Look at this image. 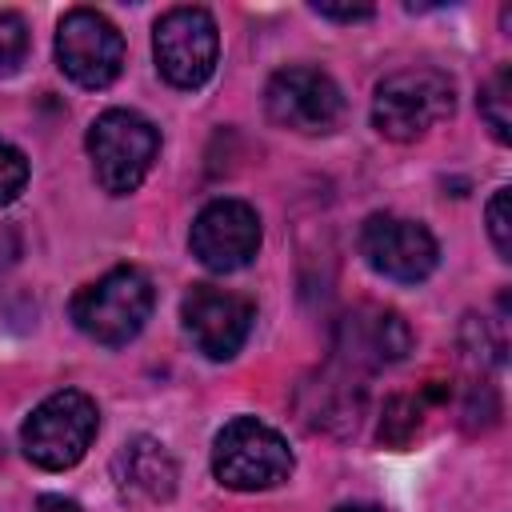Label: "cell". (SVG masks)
I'll list each match as a JSON object with an SVG mask.
<instances>
[{"label":"cell","mask_w":512,"mask_h":512,"mask_svg":"<svg viewBox=\"0 0 512 512\" xmlns=\"http://www.w3.org/2000/svg\"><path fill=\"white\" fill-rule=\"evenodd\" d=\"M456 108V88L436 68H404L376 84L372 96V124L380 136L408 144L420 140L432 124L448 120Z\"/></svg>","instance_id":"cell-1"},{"label":"cell","mask_w":512,"mask_h":512,"mask_svg":"<svg viewBox=\"0 0 512 512\" xmlns=\"http://www.w3.org/2000/svg\"><path fill=\"white\" fill-rule=\"evenodd\" d=\"M156 152H160V132H156L140 112L108 108V112L96 116L92 128H88L92 172H96L100 188L112 192V196L136 192L140 180L148 176Z\"/></svg>","instance_id":"cell-2"},{"label":"cell","mask_w":512,"mask_h":512,"mask_svg":"<svg viewBox=\"0 0 512 512\" xmlns=\"http://www.w3.org/2000/svg\"><path fill=\"white\" fill-rule=\"evenodd\" d=\"M96 424H100V412L84 392H76V388L52 392L44 404L32 408V416L20 428L24 456L36 468L64 472L88 452V444L96 436Z\"/></svg>","instance_id":"cell-3"},{"label":"cell","mask_w":512,"mask_h":512,"mask_svg":"<svg viewBox=\"0 0 512 512\" xmlns=\"http://www.w3.org/2000/svg\"><path fill=\"white\" fill-rule=\"evenodd\" d=\"M212 472L224 488L256 492V488H272L288 480L292 452L276 428L260 424L256 416H236L232 424L220 428L212 444Z\"/></svg>","instance_id":"cell-4"},{"label":"cell","mask_w":512,"mask_h":512,"mask_svg":"<svg viewBox=\"0 0 512 512\" xmlns=\"http://www.w3.org/2000/svg\"><path fill=\"white\" fill-rule=\"evenodd\" d=\"M152 312V280L140 268H112L72 300V320L100 344H128Z\"/></svg>","instance_id":"cell-5"},{"label":"cell","mask_w":512,"mask_h":512,"mask_svg":"<svg viewBox=\"0 0 512 512\" xmlns=\"http://www.w3.org/2000/svg\"><path fill=\"white\" fill-rule=\"evenodd\" d=\"M56 60L80 88H108L124 68V36L96 8H72L56 28Z\"/></svg>","instance_id":"cell-6"},{"label":"cell","mask_w":512,"mask_h":512,"mask_svg":"<svg viewBox=\"0 0 512 512\" xmlns=\"http://www.w3.org/2000/svg\"><path fill=\"white\" fill-rule=\"evenodd\" d=\"M156 68L168 84L176 88H200L212 68H216V52H220V36H216V20L204 8H172L156 20Z\"/></svg>","instance_id":"cell-7"},{"label":"cell","mask_w":512,"mask_h":512,"mask_svg":"<svg viewBox=\"0 0 512 512\" xmlns=\"http://www.w3.org/2000/svg\"><path fill=\"white\" fill-rule=\"evenodd\" d=\"M360 252L372 272L396 284H420L440 260V248L424 224L388 212H376L360 224Z\"/></svg>","instance_id":"cell-8"},{"label":"cell","mask_w":512,"mask_h":512,"mask_svg":"<svg viewBox=\"0 0 512 512\" xmlns=\"http://www.w3.org/2000/svg\"><path fill=\"white\" fill-rule=\"evenodd\" d=\"M264 104L268 116L292 132H332L344 112V96L336 80L320 68H280L268 80Z\"/></svg>","instance_id":"cell-9"},{"label":"cell","mask_w":512,"mask_h":512,"mask_svg":"<svg viewBox=\"0 0 512 512\" xmlns=\"http://www.w3.org/2000/svg\"><path fill=\"white\" fill-rule=\"evenodd\" d=\"M192 256L212 272L244 268L260 248V216L244 200H212L192 220Z\"/></svg>","instance_id":"cell-10"},{"label":"cell","mask_w":512,"mask_h":512,"mask_svg":"<svg viewBox=\"0 0 512 512\" xmlns=\"http://www.w3.org/2000/svg\"><path fill=\"white\" fill-rule=\"evenodd\" d=\"M184 328L192 336V344L208 356V360H228L244 348L248 332H252V320H256V308L236 296V292H224V288H212V284H196L188 296H184Z\"/></svg>","instance_id":"cell-11"},{"label":"cell","mask_w":512,"mask_h":512,"mask_svg":"<svg viewBox=\"0 0 512 512\" xmlns=\"http://www.w3.org/2000/svg\"><path fill=\"white\" fill-rule=\"evenodd\" d=\"M336 352L352 368H384L412 352V332L400 312L388 308H356L336 328Z\"/></svg>","instance_id":"cell-12"},{"label":"cell","mask_w":512,"mask_h":512,"mask_svg":"<svg viewBox=\"0 0 512 512\" xmlns=\"http://www.w3.org/2000/svg\"><path fill=\"white\" fill-rule=\"evenodd\" d=\"M296 408L300 420L316 432H332V436H348L360 424L364 412V392L348 372H316L300 384L296 392Z\"/></svg>","instance_id":"cell-13"},{"label":"cell","mask_w":512,"mask_h":512,"mask_svg":"<svg viewBox=\"0 0 512 512\" xmlns=\"http://www.w3.org/2000/svg\"><path fill=\"white\" fill-rule=\"evenodd\" d=\"M112 476H116V488L140 504H160L176 492V460L152 436L128 440L112 460Z\"/></svg>","instance_id":"cell-14"},{"label":"cell","mask_w":512,"mask_h":512,"mask_svg":"<svg viewBox=\"0 0 512 512\" xmlns=\"http://www.w3.org/2000/svg\"><path fill=\"white\" fill-rule=\"evenodd\" d=\"M480 116L500 144L512 140V68L508 64H500L492 80L480 88Z\"/></svg>","instance_id":"cell-15"},{"label":"cell","mask_w":512,"mask_h":512,"mask_svg":"<svg viewBox=\"0 0 512 512\" xmlns=\"http://www.w3.org/2000/svg\"><path fill=\"white\" fill-rule=\"evenodd\" d=\"M420 416H424V404L416 396H392L384 404V416H380V440L392 448L408 444L420 428Z\"/></svg>","instance_id":"cell-16"},{"label":"cell","mask_w":512,"mask_h":512,"mask_svg":"<svg viewBox=\"0 0 512 512\" xmlns=\"http://www.w3.org/2000/svg\"><path fill=\"white\" fill-rule=\"evenodd\" d=\"M28 56V24L20 12H0V76H12Z\"/></svg>","instance_id":"cell-17"},{"label":"cell","mask_w":512,"mask_h":512,"mask_svg":"<svg viewBox=\"0 0 512 512\" xmlns=\"http://www.w3.org/2000/svg\"><path fill=\"white\" fill-rule=\"evenodd\" d=\"M28 184V160L20 148L0 140V204H12Z\"/></svg>","instance_id":"cell-18"},{"label":"cell","mask_w":512,"mask_h":512,"mask_svg":"<svg viewBox=\"0 0 512 512\" xmlns=\"http://www.w3.org/2000/svg\"><path fill=\"white\" fill-rule=\"evenodd\" d=\"M488 236L500 260H512V224H508V188H496L488 200Z\"/></svg>","instance_id":"cell-19"},{"label":"cell","mask_w":512,"mask_h":512,"mask_svg":"<svg viewBox=\"0 0 512 512\" xmlns=\"http://www.w3.org/2000/svg\"><path fill=\"white\" fill-rule=\"evenodd\" d=\"M312 12H316V16H324V20H344V24H352V20H368V16H372V8H368V4H356V8H336V4H312Z\"/></svg>","instance_id":"cell-20"},{"label":"cell","mask_w":512,"mask_h":512,"mask_svg":"<svg viewBox=\"0 0 512 512\" xmlns=\"http://www.w3.org/2000/svg\"><path fill=\"white\" fill-rule=\"evenodd\" d=\"M36 512H80V508L72 500H64V496H40Z\"/></svg>","instance_id":"cell-21"},{"label":"cell","mask_w":512,"mask_h":512,"mask_svg":"<svg viewBox=\"0 0 512 512\" xmlns=\"http://www.w3.org/2000/svg\"><path fill=\"white\" fill-rule=\"evenodd\" d=\"M340 512H380V508H372V504H348V508H340Z\"/></svg>","instance_id":"cell-22"}]
</instances>
